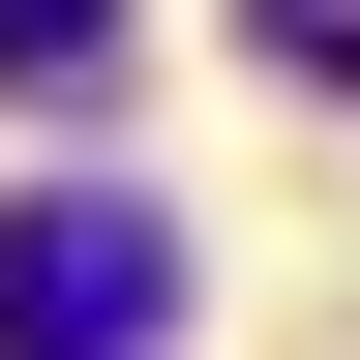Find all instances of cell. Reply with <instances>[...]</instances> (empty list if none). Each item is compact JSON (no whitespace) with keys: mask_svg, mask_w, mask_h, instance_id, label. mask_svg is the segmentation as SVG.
Wrapping results in <instances>:
<instances>
[{"mask_svg":"<svg viewBox=\"0 0 360 360\" xmlns=\"http://www.w3.org/2000/svg\"><path fill=\"white\" fill-rule=\"evenodd\" d=\"M120 60V0H0V90H90Z\"/></svg>","mask_w":360,"mask_h":360,"instance_id":"2","label":"cell"},{"mask_svg":"<svg viewBox=\"0 0 360 360\" xmlns=\"http://www.w3.org/2000/svg\"><path fill=\"white\" fill-rule=\"evenodd\" d=\"M0 360H180V240L120 180H30L0 210Z\"/></svg>","mask_w":360,"mask_h":360,"instance_id":"1","label":"cell"},{"mask_svg":"<svg viewBox=\"0 0 360 360\" xmlns=\"http://www.w3.org/2000/svg\"><path fill=\"white\" fill-rule=\"evenodd\" d=\"M240 60H300V90H360V0H240Z\"/></svg>","mask_w":360,"mask_h":360,"instance_id":"3","label":"cell"}]
</instances>
